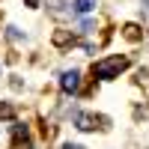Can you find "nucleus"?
<instances>
[{"label":"nucleus","instance_id":"nucleus-3","mask_svg":"<svg viewBox=\"0 0 149 149\" xmlns=\"http://www.w3.org/2000/svg\"><path fill=\"white\" fill-rule=\"evenodd\" d=\"M74 125L81 131H93L95 128V116L93 113H74Z\"/></svg>","mask_w":149,"mask_h":149},{"label":"nucleus","instance_id":"nucleus-7","mask_svg":"<svg viewBox=\"0 0 149 149\" xmlns=\"http://www.w3.org/2000/svg\"><path fill=\"white\" fill-rule=\"evenodd\" d=\"M122 30H125V39H140V27L137 24H125Z\"/></svg>","mask_w":149,"mask_h":149},{"label":"nucleus","instance_id":"nucleus-12","mask_svg":"<svg viewBox=\"0 0 149 149\" xmlns=\"http://www.w3.org/2000/svg\"><path fill=\"white\" fill-rule=\"evenodd\" d=\"M24 3H27V6H39V0H24Z\"/></svg>","mask_w":149,"mask_h":149},{"label":"nucleus","instance_id":"nucleus-11","mask_svg":"<svg viewBox=\"0 0 149 149\" xmlns=\"http://www.w3.org/2000/svg\"><path fill=\"white\" fill-rule=\"evenodd\" d=\"M9 39H15V42H21L24 36H21V30H18V27H9Z\"/></svg>","mask_w":149,"mask_h":149},{"label":"nucleus","instance_id":"nucleus-10","mask_svg":"<svg viewBox=\"0 0 149 149\" xmlns=\"http://www.w3.org/2000/svg\"><path fill=\"white\" fill-rule=\"evenodd\" d=\"M93 30H95V21H90V18L81 21V33H93Z\"/></svg>","mask_w":149,"mask_h":149},{"label":"nucleus","instance_id":"nucleus-1","mask_svg":"<svg viewBox=\"0 0 149 149\" xmlns=\"http://www.w3.org/2000/svg\"><path fill=\"white\" fill-rule=\"evenodd\" d=\"M128 69V57H104L93 66V74L102 81H110V78H119V72Z\"/></svg>","mask_w":149,"mask_h":149},{"label":"nucleus","instance_id":"nucleus-13","mask_svg":"<svg viewBox=\"0 0 149 149\" xmlns=\"http://www.w3.org/2000/svg\"><path fill=\"white\" fill-rule=\"evenodd\" d=\"M66 149H81V146L78 143H66Z\"/></svg>","mask_w":149,"mask_h":149},{"label":"nucleus","instance_id":"nucleus-4","mask_svg":"<svg viewBox=\"0 0 149 149\" xmlns=\"http://www.w3.org/2000/svg\"><path fill=\"white\" fill-rule=\"evenodd\" d=\"M51 42H54L57 48H69V45H74V36H72V30H57Z\"/></svg>","mask_w":149,"mask_h":149},{"label":"nucleus","instance_id":"nucleus-5","mask_svg":"<svg viewBox=\"0 0 149 149\" xmlns=\"http://www.w3.org/2000/svg\"><path fill=\"white\" fill-rule=\"evenodd\" d=\"M98 0H72V9L74 12H93Z\"/></svg>","mask_w":149,"mask_h":149},{"label":"nucleus","instance_id":"nucleus-6","mask_svg":"<svg viewBox=\"0 0 149 149\" xmlns=\"http://www.w3.org/2000/svg\"><path fill=\"white\" fill-rule=\"evenodd\" d=\"M12 116H15V104L3 102V104H0V119H12Z\"/></svg>","mask_w":149,"mask_h":149},{"label":"nucleus","instance_id":"nucleus-14","mask_svg":"<svg viewBox=\"0 0 149 149\" xmlns=\"http://www.w3.org/2000/svg\"><path fill=\"white\" fill-rule=\"evenodd\" d=\"M143 3H146V6H149V0H143Z\"/></svg>","mask_w":149,"mask_h":149},{"label":"nucleus","instance_id":"nucleus-9","mask_svg":"<svg viewBox=\"0 0 149 149\" xmlns=\"http://www.w3.org/2000/svg\"><path fill=\"white\" fill-rule=\"evenodd\" d=\"M48 6H51L54 12H60L63 6H72V0H48Z\"/></svg>","mask_w":149,"mask_h":149},{"label":"nucleus","instance_id":"nucleus-2","mask_svg":"<svg viewBox=\"0 0 149 149\" xmlns=\"http://www.w3.org/2000/svg\"><path fill=\"white\" fill-rule=\"evenodd\" d=\"M60 86H63V93H66V95L78 93V86H81V72H78V69L63 72V78H60Z\"/></svg>","mask_w":149,"mask_h":149},{"label":"nucleus","instance_id":"nucleus-8","mask_svg":"<svg viewBox=\"0 0 149 149\" xmlns=\"http://www.w3.org/2000/svg\"><path fill=\"white\" fill-rule=\"evenodd\" d=\"M12 137L15 140H27V125H12Z\"/></svg>","mask_w":149,"mask_h":149}]
</instances>
